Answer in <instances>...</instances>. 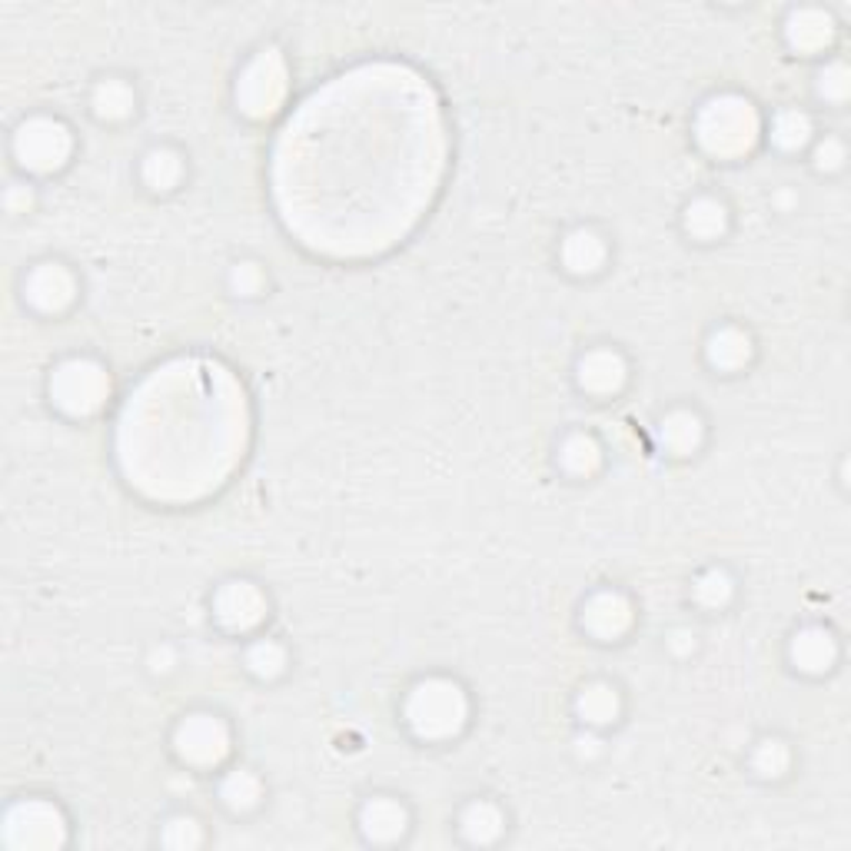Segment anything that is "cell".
Here are the masks:
<instances>
[{
  "label": "cell",
  "mask_w": 851,
  "mask_h": 851,
  "mask_svg": "<svg viewBox=\"0 0 851 851\" xmlns=\"http://www.w3.org/2000/svg\"><path fill=\"white\" fill-rule=\"evenodd\" d=\"M576 749H579V755L593 759V755L603 752V738H599V735H579V738H576Z\"/></svg>",
  "instance_id": "36"
},
{
  "label": "cell",
  "mask_w": 851,
  "mask_h": 851,
  "mask_svg": "<svg viewBox=\"0 0 851 851\" xmlns=\"http://www.w3.org/2000/svg\"><path fill=\"white\" fill-rule=\"evenodd\" d=\"M626 376H629V366L616 350H589L579 360V387L596 393V397L619 393Z\"/></svg>",
  "instance_id": "13"
},
{
  "label": "cell",
  "mask_w": 851,
  "mask_h": 851,
  "mask_svg": "<svg viewBox=\"0 0 851 851\" xmlns=\"http://www.w3.org/2000/svg\"><path fill=\"white\" fill-rule=\"evenodd\" d=\"M246 665H250V672H253V675H260V678H273V675H280V672L286 668V648H283L280 642H273V638H263V642L250 645V652H246Z\"/></svg>",
  "instance_id": "29"
},
{
  "label": "cell",
  "mask_w": 851,
  "mask_h": 851,
  "mask_svg": "<svg viewBox=\"0 0 851 851\" xmlns=\"http://www.w3.org/2000/svg\"><path fill=\"white\" fill-rule=\"evenodd\" d=\"M815 164L819 170H839L845 164V147L835 137H825V144H819L815 150Z\"/></svg>",
  "instance_id": "34"
},
{
  "label": "cell",
  "mask_w": 851,
  "mask_h": 851,
  "mask_svg": "<svg viewBox=\"0 0 851 851\" xmlns=\"http://www.w3.org/2000/svg\"><path fill=\"white\" fill-rule=\"evenodd\" d=\"M772 140L782 150H802L812 140V120L802 110H782L772 120Z\"/></svg>",
  "instance_id": "26"
},
{
  "label": "cell",
  "mask_w": 851,
  "mask_h": 851,
  "mask_svg": "<svg viewBox=\"0 0 851 851\" xmlns=\"http://www.w3.org/2000/svg\"><path fill=\"white\" fill-rule=\"evenodd\" d=\"M466 715V692L452 678H426L407 698V722L420 738H452Z\"/></svg>",
  "instance_id": "4"
},
{
  "label": "cell",
  "mask_w": 851,
  "mask_h": 851,
  "mask_svg": "<svg viewBox=\"0 0 851 851\" xmlns=\"http://www.w3.org/2000/svg\"><path fill=\"white\" fill-rule=\"evenodd\" d=\"M583 626L596 638L626 636L633 626V603L623 593H596L586 606H583Z\"/></svg>",
  "instance_id": "12"
},
{
  "label": "cell",
  "mask_w": 851,
  "mask_h": 851,
  "mask_svg": "<svg viewBox=\"0 0 851 851\" xmlns=\"http://www.w3.org/2000/svg\"><path fill=\"white\" fill-rule=\"evenodd\" d=\"M502 825H506V819H502L499 805H492V802H472L462 812V835L476 845L496 842L502 835Z\"/></svg>",
  "instance_id": "21"
},
{
  "label": "cell",
  "mask_w": 851,
  "mask_h": 851,
  "mask_svg": "<svg viewBox=\"0 0 851 851\" xmlns=\"http://www.w3.org/2000/svg\"><path fill=\"white\" fill-rule=\"evenodd\" d=\"M563 263L573 273H596L606 263V243L593 229H573L563 243Z\"/></svg>",
  "instance_id": "19"
},
{
  "label": "cell",
  "mask_w": 851,
  "mask_h": 851,
  "mask_svg": "<svg viewBox=\"0 0 851 851\" xmlns=\"http://www.w3.org/2000/svg\"><path fill=\"white\" fill-rule=\"evenodd\" d=\"M170 662H174V652H170V648H160V652H154V658H150V665H154L157 672H167Z\"/></svg>",
  "instance_id": "37"
},
{
  "label": "cell",
  "mask_w": 851,
  "mask_h": 851,
  "mask_svg": "<svg viewBox=\"0 0 851 851\" xmlns=\"http://www.w3.org/2000/svg\"><path fill=\"white\" fill-rule=\"evenodd\" d=\"M246 407L216 363L180 360L157 370L120 420V466L154 499H197L243 456Z\"/></svg>",
  "instance_id": "2"
},
{
  "label": "cell",
  "mask_w": 851,
  "mask_h": 851,
  "mask_svg": "<svg viewBox=\"0 0 851 851\" xmlns=\"http://www.w3.org/2000/svg\"><path fill=\"white\" fill-rule=\"evenodd\" d=\"M67 839L63 815L40 799L17 802L3 819V845L17 851H43L60 849Z\"/></svg>",
  "instance_id": "7"
},
{
  "label": "cell",
  "mask_w": 851,
  "mask_h": 851,
  "mask_svg": "<svg viewBox=\"0 0 851 851\" xmlns=\"http://www.w3.org/2000/svg\"><path fill=\"white\" fill-rule=\"evenodd\" d=\"M785 37L799 53H819L832 43L835 20L822 7H799L785 23Z\"/></svg>",
  "instance_id": "14"
},
{
  "label": "cell",
  "mask_w": 851,
  "mask_h": 851,
  "mask_svg": "<svg viewBox=\"0 0 851 851\" xmlns=\"http://www.w3.org/2000/svg\"><path fill=\"white\" fill-rule=\"evenodd\" d=\"M705 356L715 370H742L752 360V336L738 326H718L705 343Z\"/></svg>",
  "instance_id": "16"
},
{
  "label": "cell",
  "mask_w": 851,
  "mask_h": 851,
  "mask_svg": "<svg viewBox=\"0 0 851 851\" xmlns=\"http://www.w3.org/2000/svg\"><path fill=\"white\" fill-rule=\"evenodd\" d=\"M23 296L30 306H37L40 313H60L74 303L77 296V283L74 273L60 263H40L27 273L23 283Z\"/></svg>",
  "instance_id": "11"
},
{
  "label": "cell",
  "mask_w": 851,
  "mask_h": 851,
  "mask_svg": "<svg viewBox=\"0 0 851 851\" xmlns=\"http://www.w3.org/2000/svg\"><path fill=\"white\" fill-rule=\"evenodd\" d=\"M184 177V160L180 154L167 150V147H157L144 157V180L147 187L154 190H174Z\"/></svg>",
  "instance_id": "25"
},
{
  "label": "cell",
  "mask_w": 851,
  "mask_h": 851,
  "mask_svg": "<svg viewBox=\"0 0 851 851\" xmlns=\"http://www.w3.org/2000/svg\"><path fill=\"white\" fill-rule=\"evenodd\" d=\"M263 283H266L263 270H260L256 263H250V260H246V263H236V266L229 270V286H233V293H239V296L260 293Z\"/></svg>",
  "instance_id": "33"
},
{
  "label": "cell",
  "mask_w": 851,
  "mask_h": 851,
  "mask_svg": "<svg viewBox=\"0 0 851 851\" xmlns=\"http://www.w3.org/2000/svg\"><path fill=\"white\" fill-rule=\"evenodd\" d=\"M340 160L276 154V200L290 229L326 253H373L403 236L439 180V114L420 77L356 70L316 94L283 130Z\"/></svg>",
  "instance_id": "1"
},
{
  "label": "cell",
  "mask_w": 851,
  "mask_h": 851,
  "mask_svg": "<svg viewBox=\"0 0 851 851\" xmlns=\"http://www.w3.org/2000/svg\"><path fill=\"white\" fill-rule=\"evenodd\" d=\"M134 104H137V97H134L130 84H124V80H100L94 87V110L104 120H124L134 110Z\"/></svg>",
  "instance_id": "24"
},
{
  "label": "cell",
  "mask_w": 851,
  "mask_h": 851,
  "mask_svg": "<svg viewBox=\"0 0 851 851\" xmlns=\"http://www.w3.org/2000/svg\"><path fill=\"white\" fill-rule=\"evenodd\" d=\"M752 765H755V772L762 779H779V775L789 772L792 752H789V745L782 738H765V742H759V749L752 755Z\"/></svg>",
  "instance_id": "30"
},
{
  "label": "cell",
  "mask_w": 851,
  "mask_h": 851,
  "mask_svg": "<svg viewBox=\"0 0 851 851\" xmlns=\"http://www.w3.org/2000/svg\"><path fill=\"white\" fill-rule=\"evenodd\" d=\"M735 586L728 579L725 569H705L698 579H695V599L705 606V609H722L728 599H732Z\"/></svg>",
  "instance_id": "28"
},
{
  "label": "cell",
  "mask_w": 851,
  "mask_h": 851,
  "mask_svg": "<svg viewBox=\"0 0 851 851\" xmlns=\"http://www.w3.org/2000/svg\"><path fill=\"white\" fill-rule=\"evenodd\" d=\"M110 397V376L97 360H63L50 376V400L67 417H90Z\"/></svg>",
  "instance_id": "5"
},
{
  "label": "cell",
  "mask_w": 851,
  "mask_h": 851,
  "mask_svg": "<svg viewBox=\"0 0 851 851\" xmlns=\"http://www.w3.org/2000/svg\"><path fill=\"white\" fill-rule=\"evenodd\" d=\"M559 462L573 476H593L603 462V449L589 432H573L559 449Z\"/></svg>",
  "instance_id": "22"
},
{
  "label": "cell",
  "mask_w": 851,
  "mask_h": 851,
  "mask_svg": "<svg viewBox=\"0 0 851 851\" xmlns=\"http://www.w3.org/2000/svg\"><path fill=\"white\" fill-rule=\"evenodd\" d=\"M668 648L678 652V655H688V652L695 648V636H692L688 629H675V633L668 636Z\"/></svg>",
  "instance_id": "35"
},
{
  "label": "cell",
  "mask_w": 851,
  "mask_h": 851,
  "mask_svg": "<svg viewBox=\"0 0 851 851\" xmlns=\"http://www.w3.org/2000/svg\"><path fill=\"white\" fill-rule=\"evenodd\" d=\"M576 712L586 725H609L619 715V695L613 685L606 682H593L579 692L576 698Z\"/></svg>",
  "instance_id": "20"
},
{
  "label": "cell",
  "mask_w": 851,
  "mask_h": 851,
  "mask_svg": "<svg viewBox=\"0 0 851 851\" xmlns=\"http://www.w3.org/2000/svg\"><path fill=\"white\" fill-rule=\"evenodd\" d=\"M725 223H728V213H725V204L712 200V197H698L688 204L685 211V229L698 239H715L725 233Z\"/></svg>",
  "instance_id": "23"
},
{
  "label": "cell",
  "mask_w": 851,
  "mask_h": 851,
  "mask_svg": "<svg viewBox=\"0 0 851 851\" xmlns=\"http://www.w3.org/2000/svg\"><path fill=\"white\" fill-rule=\"evenodd\" d=\"M849 90H851L849 67H845V63H829V67L822 70V77H819V94H822L825 100L842 104V100L849 97Z\"/></svg>",
  "instance_id": "32"
},
{
  "label": "cell",
  "mask_w": 851,
  "mask_h": 851,
  "mask_svg": "<svg viewBox=\"0 0 851 851\" xmlns=\"http://www.w3.org/2000/svg\"><path fill=\"white\" fill-rule=\"evenodd\" d=\"M705 429H702V420L688 410H675L668 413L662 423H658V442L672 452V456H688L698 449Z\"/></svg>",
  "instance_id": "18"
},
{
  "label": "cell",
  "mask_w": 851,
  "mask_h": 851,
  "mask_svg": "<svg viewBox=\"0 0 851 851\" xmlns=\"http://www.w3.org/2000/svg\"><path fill=\"white\" fill-rule=\"evenodd\" d=\"M70 147H74L70 130L53 117H30L27 124H20V130L13 137L17 160L33 174H50V170L63 167L70 157Z\"/></svg>",
  "instance_id": "8"
},
{
  "label": "cell",
  "mask_w": 851,
  "mask_h": 851,
  "mask_svg": "<svg viewBox=\"0 0 851 851\" xmlns=\"http://www.w3.org/2000/svg\"><path fill=\"white\" fill-rule=\"evenodd\" d=\"M360 825L373 842H397L407 832V809L397 799H370L360 812Z\"/></svg>",
  "instance_id": "17"
},
{
  "label": "cell",
  "mask_w": 851,
  "mask_h": 851,
  "mask_svg": "<svg viewBox=\"0 0 851 851\" xmlns=\"http://www.w3.org/2000/svg\"><path fill=\"white\" fill-rule=\"evenodd\" d=\"M174 745L177 752L194 762V765H216L226 759L229 752V728L223 718L216 715H207V712H194L187 715L180 725H177V735H174Z\"/></svg>",
  "instance_id": "9"
},
{
  "label": "cell",
  "mask_w": 851,
  "mask_h": 851,
  "mask_svg": "<svg viewBox=\"0 0 851 851\" xmlns=\"http://www.w3.org/2000/svg\"><path fill=\"white\" fill-rule=\"evenodd\" d=\"M839 655V645L829 629H819V626H809L802 629L799 636L792 638V662L809 672V675H819V672H829L832 662Z\"/></svg>",
  "instance_id": "15"
},
{
  "label": "cell",
  "mask_w": 851,
  "mask_h": 851,
  "mask_svg": "<svg viewBox=\"0 0 851 851\" xmlns=\"http://www.w3.org/2000/svg\"><path fill=\"white\" fill-rule=\"evenodd\" d=\"M759 134H762L759 110L752 107V100H745L738 94L712 97L695 117V137H698L702 150L712 157H722V160L749 154L759 140Z\"/></svg>",
  "instance_id": "3"
},
{
  "label": "cell",
  "mask_w": 851,
  "mask_h": 851,
  "mask_svg": "<svg viewBox=\"0 0 851 851\" xmlns=\"http://www.w3.org/2000/svg\"><path fill=\"white\" fill-rule=\"evenodd\" d=\"M213 616L229 633H246L263 623L266 596L253 583H226L213 599Z\"/></svg>",
  "instance_id": "10"
},
{
  "label": "cell",
  "mask_w": 851,
  "mask_h": 851,
  "mask_svg": "<svg viewBox=\"0 0 851 851\" xmlns=\"http://www.w3.org/2000/svg\"><path fill=\"white\" fill-rule=\"evenodd\" d=\"M263 785L253 772H229L219 785V799L233 809V812H246L260 802Z\"/></svg>",
  "instance_id": "27"
},
{
  "label": "cell",
  "mask_w": 851,
  "mask_h": 851,
  "mask_svg": "<svg viewBox=\"0 0 851 851\" xmlns=\"http://www.w3.org/2000/svg\"><path fill=\"white\" fill-rule=\"evenodd\" d=\"M286 87H290L286 60L276 47H266L243 67V74L236 80V104L246 117L260 120V117H270L283 104Z\"/></svg>",
  "instance_id": "6"
},
{
  "label": "cell",
  "mask_w": 851,
  "mask_h": 851,
  "mask_svg": "<svg viewBox=\"0 0 851 851\" xmlns=\"http://www.w3.org/2000/svg\"><path fill=\"white\" fill-rule=\"evenodd\" d=\"M200 825L194 822V819H170L167 825H164V835H160V842L167 845V849H197L200 845Z\"/></svg>",
  "instance_id": "31"
}]
</instances>
